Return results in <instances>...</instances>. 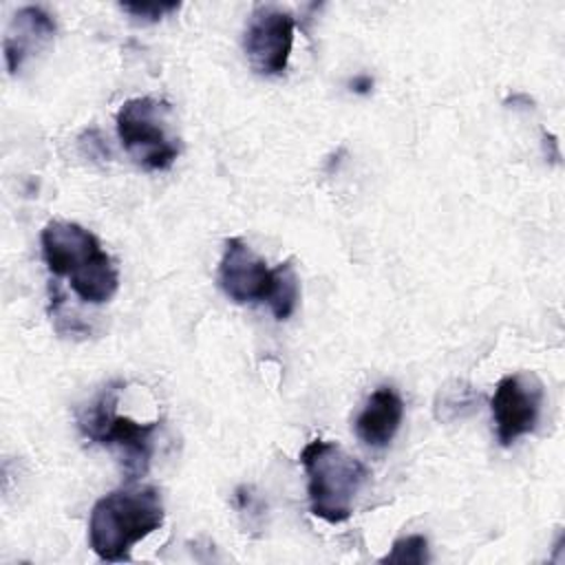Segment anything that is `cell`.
Here are the masks:
<instances>
[{
  "label": "cell",
  "instance_id": "cell-1",
  "mask_svg": "<svg viewBox=\"0 0 565 565\" xmlns=\"http://www.w3.org/2000/svg\"><path fill=\"white\" fill-rule=\"evenodd\" d=\"M51 274L68 278L73 294L90 305L108 302L119 289V271L99 238L73 221H49L40 234Z\"/></svg>",
  "mask_w": 565,
  "mask_h": 565
},
{
  "label": "cell",
  "instance_id": "cell-2",
  "mask_svg": "<svg viewBox=\"0 0 565 565\" xmlns=\"http://www.w3.org/2000/svg\"><path fill=\"white\" fill-rule=\"evenodd\" d=\"M163 519V501L154 486L126 483L95 501L88 516V545L102 561H130L132 547L159 530Z\"/></svg>",
  "mask_w": 565,
  "mask_h": 565
},
{
  "label": "cell",
  "instance_id": "cell-3",
  "mask_svg": "<svg viewBox=\"0 0 565 565\" xmlns=\"http://www.w3.org/2000/svg\"><path fill=\"white\" fill-rule=\"evenodd\" d=\"M218 287L236 305L267 302L276 320H287L300 300V280L294 263L285 260L271 269L238 236L227 238L223 245Z\"/></svg>",
  "mask_w": 565,
  "mask_h": 565
},
{
  "label": "cell",
  "instance_id": "cell-4",
  "mask_svg": "<svg viewBox=\"0 0 565 565\" xmlns=\"http://www.w3.org/2000/svg\"><path fill=\"white\" fill-rule=\"evenodd\" d=\"M300 463L307 475L313 516L331 525L344 523L353 512L358 492L369 479V468L340 444L327 439H311L300 452Z\"/></svg>",
  "mask_w": 565,
  "mask_h": 565
},
{
  "label": "cell",
  "instance_id": "cell-5",
  "mask_svg": "<svg viewBox=\"0 0 565 565\" xmlns=\"http://www.w3.org/2000/svg\"><path fill=\"white\" fill-rule=\"evenodd\" d=\"M121 386V382H110L104 386L95 402L79 415L77 426L88 441L119 450L126 483H132L148 472L152 437L159 428V422L139 424L130 417L117 415Z\"/></svg>",
  "mask_w": 565,
  "mask_h": 565
},
{
  "label": "cell",
  "instance_id": "cell-6",
  "mask_svg": "<svg viewBox=\"0 0 565 565\" xmlns=\"http://www.w3.org/2000/svg\"><path fill=\"white\" fill-rule=\"evenodd\" d=\"M170 106L154 97L126 99L115 117L117 135L128 157L143 170L172 168L181 146L168 126Z\"/></svg>",
  "mask_w": 565,
  "mask_h": 565
},
{
  "label": "cell",
  "instance_id": "cell-7",
  "mask_svg": "<svg viewBox=\"0 0 565 565\" xmlns=\"http://www.w3.org/2000/svg\"><path fill=\"white\" fill-rule=\"evenodd\" d=\"M296 20L278 4H256L243 31V51L249 66L265 77L287 71L294 46Z\"/></svg>",
  "mask_w": 565,
  "mask_h": 565
},
{
  "label": "cell",
  "instance_id": "cell-8",
  "mask_svg": "<svg viewBox=\"0 0 565 565\" xmlns=\"http://www.w3.org/2000/svg\"><path fill=\"white\" fill-rule=\"evenodd\" d=\"M543 399V382L532 371L510 373L497 382L490 408L501 446H512L519 437L534 433L541 419Z\"/></svg>",
  "mask_w": 565,
  "mask_h": 565
},
{
  "label": "cell",
  "instance_id": "cell-9",
  "mask_svg": "<svg viewBox=\"0 0 565 565\" xmlns=\"http://www.w3.org/2000/svg\"><path fill=\"white\" fill-rule=\"evenodd\" d=\"M55 35V20L51 13H46L42 7H22L11 18V24L7 29L2 49H4V62L7 71L15 73L22 68V64L44 49Z\"/></svg>",
  "mask_w": 565,
  "mask_h": 565
},
{
  "label": "cell",
  "instance_id": "cell-10",
  "mask_svg": "<svg viewBox=\"0 0 565 565\" xmlns=\"http://www.w3.org/2000/svg\"><path fill=\"white\" fill-rule=\"evenodd\" d=\"M404 419V402L393 386H377L355 417V435L371 448H384L393 441Z\"/></svg>",
  "mask_w": 565,
  "mask_h": 565
},
{
  "label": "cell",
  "instance_id": "cell-11",
  "mask_svg": "<svg viewBox=\"0 0 565 565\" xmlns=\"http://www.w3.org/2000/svg\"><path fill=\"white\" fill-rule=\"evenodd\" d=\"M479 395L461 382H455V386H444L437 393V402H435V417L439 422H455L468 413H472L479 404Z\"/></svg>",
  "mask_w": 565,
  "mask_h": 565
},
{
  "label": "cell",
  "instance_id": "cell-12",
  "mask_svg": "<svg viewBox=\"0 0 565 565\" xmlns=\"http://www.w3.org/2000/svg\"><path fill=\"white\" fill-rule=\"evenodd\" d=\"M428 541L422 534H408L393 541L388 554L380 558V563H395V565H424L428 563Z\"/></svg>",
  "mask_w": 565,
  "mask_h": 565
},
{
  "label": "cell",
  "instance_id": "cell-13",
  "mask_svg": "<svg viewBox=\"0 0 565 565\" xmlns=\"http://www.w3.org/2000/svg\"><path fill=\"white\" fill-rule=\"evenodd\" d=\"M179 2H121L119 9L137 22H159L161 18L177 11Z\"/></svg>",
  "mask_w": 565,
  "mask_h": 565
},
{
  "label": "cell",
  "instance_id": "cell-14",
  "mask_svg": "<svg viewBox=\"0 0 565 565\" xmlns=\"http://www.w3.org/2000/svg\"><path fill=\"white\" fill-rule=\"evenodd\" d=\"M349 86H351V90H353V93H358V95H366V93H371V88H373V77H369V75L360 73V75H355V77L349 82Z\"/></svg>",
  "mask_w": 565,
  "mask_h": 565
}]
</instances>
